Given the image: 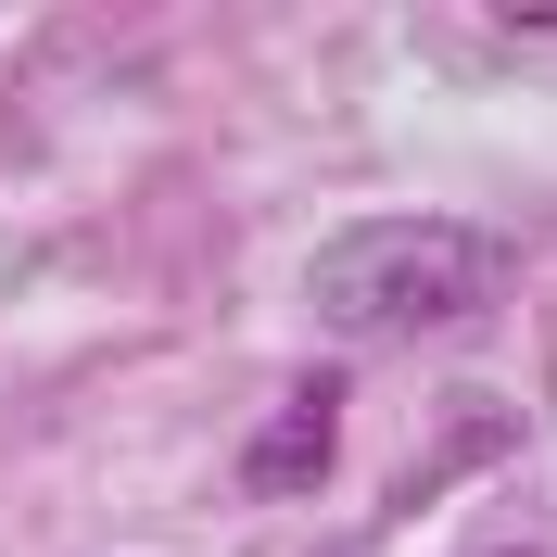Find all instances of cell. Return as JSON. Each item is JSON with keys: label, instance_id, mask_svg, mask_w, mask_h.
I'll return each instance as SVG.
<instances>
[{"label": "cell", "instance_id": "3957f363", "mask_svg": "<svg viewBox=\"0 0 557 557\" xmlns=\"http://www.w3.org/2000/svg\"><path fill=\"white\" fill-rule=\"evenodd\" d=\"M507 557H532V545H507Z\"/></svg>", "mask_w": 557, "mask_h": 557}, {"label": "cell", "instance_id": "6da1fadb", "mask_svg": "<svg viewBox=\"0 0 557 557\" xmlns=\"http://www.w3.org/2000/svg\"><path fill=\"white\" fill-rule=\"evenodd\" d=\"M520 253L469 215H355L305 253V317L330 343H431L507 305Z\"/></svg>", "mask_w": 557, "mask_h": 557}, {"label": "cell", "instance_id": "7a4b0ae2", "mask_svg": "<svg viewBox=\"0 0 557 557\" xmlns=\"http://www.w3.org/2000/svg\"><path fill=\"white\" fill-rule=\"evenodd\" d=\"M330 444H343V381H305V393H278L267 431L242 444V482L253 494H305L317 469H330Z\"/></svg>", "mask_w": 557, "mask_h": 557}]
</instances>
